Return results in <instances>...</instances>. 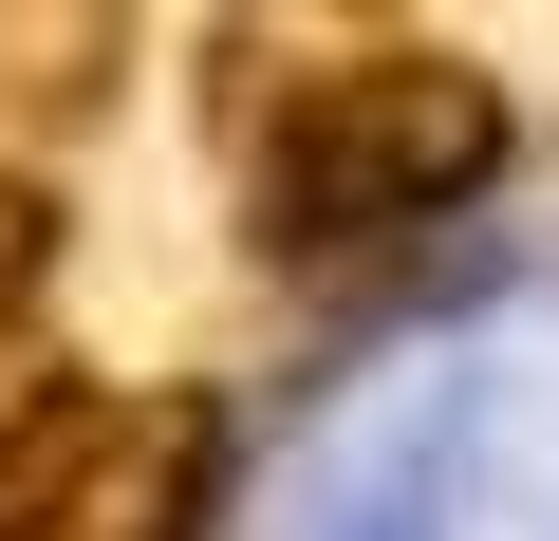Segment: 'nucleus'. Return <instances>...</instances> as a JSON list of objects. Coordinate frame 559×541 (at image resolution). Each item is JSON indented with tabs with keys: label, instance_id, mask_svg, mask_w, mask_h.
<instances>
[{
	"label": "nucleus",
	"instance_id": "20e7f679",
	"mask_svg": "<svg viewBox=\"0 0 559 541\" xmlns=\"http://www.w3.org/2000/svg\"><path fill=\"white\" fill-rule=\"evenodd\" d=\"M38 299H57V187L0 168V392L38 374Z\"/></svg>",
	"mask_w": 559,
	"mask_h": 541
},
{
	"label": "nucleus",
	"instance_id": "7ed1b4c3",
	"mask_svg": "<svg viewBox=\"0 0 559 541\" xmlns=\"http://www.w3.org/2000/svg\"><path fill=\"white\" fill-rule=\"evenodd\" d=\"M112 94H131L112 0H0V131H94Z\"/></svg>",
	"mask_w": 559,
	"mask_h": 541
},
{
	"label": "nucleus",
	"instance_id": "f03ea898",
	"mask_svg": "<svg viewBox=\"0 0 559 541\" xmlns=\"http://www.w3.org/2000/svg\"><path fill=\"white\" fill-rule=\"evenodd\" d=\"M205 504H224L205 392H94L57 355L0 392V541H205Z\"/></svg>",
	"mask_w": 559,
	"mask_h": 541
},
{
	"label": "nucleus",
	"instance_id": "f257e3e1",
	"mask_svg": "<svg viewBox=\"0 0 559 541\" xmlns=\"http://www.w3.org/2000/svg\"><path fill=\"white\" fill-rule=\"evenodd\" d=\"M205 131H224V205L261 261H392L429 224H466L522 150L503 75L429 20H224L205 38Z\"/></svg>",
	"mask_w": 559,
	"mask_h": 541
}]
</instances>
